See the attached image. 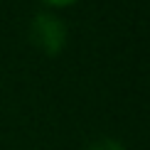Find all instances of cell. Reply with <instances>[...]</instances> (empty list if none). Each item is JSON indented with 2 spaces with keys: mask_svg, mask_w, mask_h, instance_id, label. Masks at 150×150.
<instances>
[{
  "mask_svg": "<svg viewBox=\"0 0 150 150\" xmlns=\"http://www.w3.org/2000/svg\"><path fill=\"white\" fill-rule=\"evenodd\" d=\"M30 40H32V45H37L45 54L54 57V54H59L62 49L67 47V25L62 22L59 17L42 12V15H37L32 20V25H30Z\"/></svg>",
  "mask_w": 150,
  "mask_h": 150,
  "instance_id": "1",
  "label": "cell"
},
{
  "mask_svg": "<svg viewBox=\"0 0 150 150\" xmlns=\"http://www.w3.org/2000/svg\"><path fill=\"white\" fill-rule=\"evenodd\" d=\"M42 3L52 5V8H67V5H74L76 0H42Z\"/></svg>",
  "mask_w": 150,
  "mask_h": 150,
  "instance_id": "3",
  "label": "cell"
},
{
  "mask_svg": "<svg viewBox=\"0 0 150 150\" xmlns=\"http://www.w3.org/2000/svg\"><path fill=\"white\" fill-rule=\"evenodd\" d=\"M89 150H126L118 140H111V138H103V140H96L93 145H89Z\"/></svg>",
  "mask_w": 150,
  "mask_h": 150,
  "instance_id": "2",
  "label": "cell"
}]
</instances>
